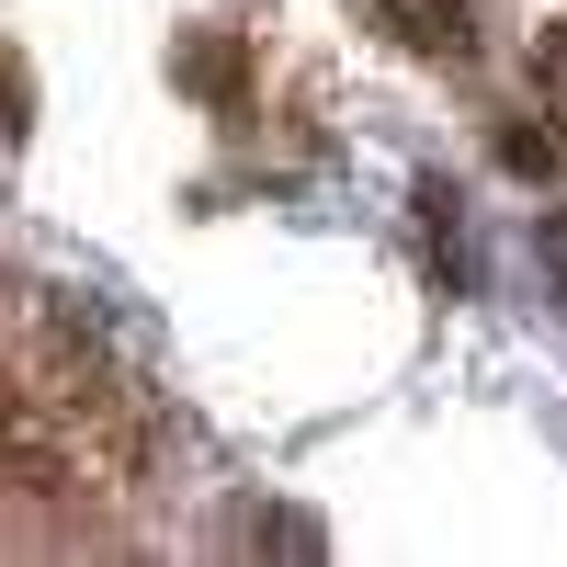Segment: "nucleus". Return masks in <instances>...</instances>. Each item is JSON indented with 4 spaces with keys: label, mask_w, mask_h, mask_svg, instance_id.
Segmentation results:
<instances>
[{
    "label": "nucleus",
    "mask_w": 567,
    "mask_h": 567,
    "mask_svg": "<svg viewBox=\"0 0 567 567\" xmlns=\"http://www.w3.org/2000/svg\"><path fill=\"white\" fill-rule=\"evenodd\" d=\"M0 454H12V477H23L34 499H69V488H80V465H69V443L45 432V420H34V409H23L12 386H0Z\"/></svg>",
    "instance_id": "f257e3e1"
}]
</instances>
